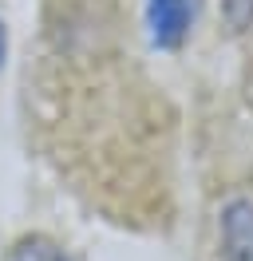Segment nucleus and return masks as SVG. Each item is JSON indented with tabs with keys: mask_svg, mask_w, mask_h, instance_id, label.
I'll list each match as a JSON object with an SVG mask.
<instances>
[{
	"mask_svg": "<svg viewBox=\"0 0 253 261\" xmlns=\"http://www.w3.org/2000/svg\"><path fill=\"white\" fill-rule=\"evenodd\" d=\"M4 51H8V32H4V20H0V67H4Z\"/></svg>",
	"mask_w": 253,
	"mask_h": 261,
	"instance_id": "obj_5",
	"label": "nucleus"
},
{
	"mask_svg": "<svg viewBox=\"0 0 253 261\" xmlns=\"http://www.w3.org/2000/svg\"><path fill=\"white\" fill-rule=\"evenodd\" d=\"M12 261H67L60 253V245L47 242V238H24L12 249Z\"/></svg>",
	"mask_w": 253,
	"mask_h": 261,
	"instance_id": "obj_3",
	"label": "nucleus"
},
{
	"mask_svg": "<svg viewBox=\"0 0 253 261\" xmlns=\"http://www.w3.org/2000/svg\"><path fill=\"white\" fill-rule=\"evenodd\" d=\"M221 257L253 261V198H230L221 206Z\"/></svg>",
	"mask_w": 253,
	"mask_h": 261,
	"instance_id": "obj_2",
	"label": "nucleus"
},
{
	"mask_svg": "<svg viewBox=\"0 0 253 261\" xmlns=\"http://www.w3.org/2000/svg\"><path fill=\"white\" fill-rule=\"evenodd\" d=\"M194 16H198V0H146V28L155 48H182L194 28Z\"/></svg>",
	"mask_w": 253,
	"mask_h": 261,
	"instance_id": "obj_1",
	"label": "nucleus"
},
{
	"mask_svg": "<svg viewBox=\"0 0 253 261\" xmlns=\"http://www.w3.org/2000/svg\"><path fill=\"white\" fill-rule=\"evenodd\" d=\"M221 12H225V24L241 32L253 24V0H221Z\"/></svg>",
	"mask_w": 253,
	"mask_h": 261,
	"instance_id": "obj_4",
	"label": "nucleus"
}]
</instances>
